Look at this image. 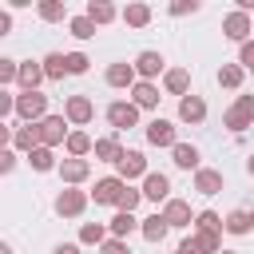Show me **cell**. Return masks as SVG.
<instances>
[{"mask_svg": "<svg viewBox=\"0 0 254 254\" xmlns=\"http://www.w3.org/2000/svg\"><path fill=\"white\" fill-rule=\"evenodd\" d=\"M254 119V95H242L230 111H226V127H234V131H242L246 123Z\"/></svg>", "mask_w": 254, "mask_h": 254, "instance_id": "6da1fadb", "label": "cell"}, {"mask_svg": "<svg viewBox=\"0 0 254 254\" xmlns=\"http://www.w3.org/2000/svg\"><path fill=\"white\" fill-rule=\"evenodd\" d=\"M44 107H48V99H44L40 91H24V95L16 99V111H20L24 119H36V115H44Z\"/></svg>", "mask_w": 254, "mask_h": 254, "instance_id": "7a4b0ae2", "label": "cell"}, {"mask_svg": "<svg viewBox=\"0 0 254 254\" xmlns=\"http://www.w3.org/2000/svg\"><path fill=\"white\" fill-rule=\"evenodd\" d=\"M147 139H151L155 147H175V127H171L167 119H155V123L147 127Z\"/></svg>", "mask_w": 254, "mask_h": 254, "instance_id": "3957f363", "label": "cell"}, {"mask_svg": "<svg viewBox=\"0 0 254 254\" xmlns=\"http://www.w3.org/2000/svg\"><path fill=\"white\" fill-rule=\"evenodd\" d=\"M218 250V234H198V238H187L179 254H214Z\"/></svg>", "mask_w": 254, "mask_h": 254, "instance_id": "277c9868", "label": "cell"}, {"mask_svg": "<svg viewBox=\"0 0 254 254\" xmlns=\"http://www.w3.org/2000/svg\"><path fill=\"white\" fill-rule=\"evenodd\" d=\"M107 119H111V127H131L135 123V107L131 103H111L107 107Z\"/></svg>", "mask_w": 254, "mask_h": 254, "instance_id": "5b68a950", "label": "cell"}, {"mask_svg": "<svg viewBox=\"0 0 254 254\" xmlns=\"http://www.w3.org/2000/svg\"><path fill=\"white\" fill-rule=\"evenodd\" d=\"M143 167H147V163H143V155H139V151H123V159H119V175H123V179L143 175Z\"/></svg>", "mask_w": 254, "mask_h": 254, "instance_id": "8992f818", "label": "cell"}, {"mask_svg": "<svg viewBox=\"0 0 254 254\" xmlns=\"http://www.w3.org/2000/svg\"><path fill=\"white\" fill-rule=\"evenodd\" d=\"M119 194H123V183H119V179L95 183V202H119Z\"/></svg>", "mask_w": 254, "mask_h": 254, "instance_id": "52a82bcc", "label": "cell"}, {"mask_svg": "<svg viewBox=\"0 0 254 254\" xmlns=\"http://www.w3.org/2000/svg\"><path fill=\"white\" fill-rule=\"evenodd\" d=\"M179 115H183L187 123H198V119L206 115V107H202V99H198V95H187V99H183V107H179Z\"/></svg>", "mask_w": 254, "mask_h": 254, "instance_id": "ba28073f", "label": "cell"}, {"mask_svg": "<svg viewBox=\"0 0 254 254\" xmlns=\"http://www.w3.org/2000/svg\"><path fill=\"white\" fill-rule=\"evenodd\" d=\"M167 190H171V183H167L163 175H147V183H143V194H147V198L159 202V198H167Z\"/></svg>", "mask_w": 254, "mask_h": 254, "instance_id": "9c48e42d", "label": "cell"}, {"mask_svg": "<svg viewBox=\"0 0 254 254\" xmlns=\"http://www.w3.org/2000/svg\"><path fill=\"white\" fill-rule=\"evenodd\" d=\"M56 210H60V214H79V210H83V194H79V190H64L60 202H56Z\"/></svg>", "mask_w": 254, "mask_h": 254, "instance_id": "30bf717a", "label": "cell"}, {"mask_svg": "<svg viewBox=\"0 0 254 254\" xmlns=\"http://www.w3.org/2000/svg\"><path fill=\"white\" fill-rule=\"evenodd\" d=\"M163 218H167L171 226H187V222H190V206L175 198V202H167V214H163Z\"/></svg>", "mask_w": 254, "mask_h": 254, "instance_id": "8fae6325", "label": "cell"}, {"mask_svg": "<svg viewBox=\"0 0 254 254\" xmlns=\"http://www.w3.org/2000/svg\"><path fill=\"white\" fill-rule=\"evenodd\" d=\"M67 115H71L75 123H87V119H91V103H87L83 95H71V99H67Z\"/></svg>", "mask_w": 254, "mask_h": 254, "instance_id": "7c38bea8", "label": "cell"}, {"mask_svg": "<svg viewBox=\"0 0 254 254\" xmlns=\"http://www.w3.org/2000/svg\"><path fill=\"white\" fill-rule=\"evenodd\" d=\"M40 139H44V143L64 139V119H56V115H52V119H44V123H40Z\"/></svg>", "mask_w": 254, "mask_h": 254, "instance_id": "4fadbf2b", "label": "cell"}, {"mask_svg": "<svg viewBox=\"0 0 254 254\" xmlns=\"http://www.w3.org/2000/svg\"><path fill=\"white\" fill-rule=\"evenodd\" d=\"M246 32H250V24H246V16H242V12L226 16V36H230V40H242Z\"/></svg>", "mask_w": 254, "mask_h": 254, "instance_id": "5bb4252c", "label": "cell"}, {"mask_svg": "<svg viewBox=\"0 0 254 254\" xmlns=\"http://www.w3.org/2000/svg\"><path fill=\"white\" fill-rule=\"evenodd\" d=\"M198 190H202V194L222 190V175H218V171H198Z\"/></svg>", "mask_w": 254, "mask_h": 254, "instance_id": "9a60e30c", "label": "cell"}, {"mask_svg": "<svg viewBox=\"0 0 254 254\" xmlns=\"http://www.w3.org/2000/svg\"><path fill=\"white\" fill-rule=\"evenodd\" d=\"M167 226H171V222H167L163 214H155V218H147V222H143V234H147L151 242H159V238L167 234Z\"/></svg>", "mask_w": 254, "mask_h": 254, "instance_id": "2e32d148", "label": "cell"}, {"mask_svg": "<svg viewBox=\"0 0 254 254\" xmlns=\"http://www.w3.org/2000/svg\"><path fill=\"white\" fill-rule=\"evenodd\" d=\"M135 67H139V71H143V75H155V71H159V67H163V56H159V52H143V56H139V64H135Z\"/></svg>", "mask_w": 254, "mask_h": 254, "instance_id": "e0dca14e", "label": "cell"}, {"mask_svg": "<svg viewBox=\"0 0 254 254\" xmlns=\"http://www.w3.org/2000/svg\"><path fill=\"white\" fill-rule=\"evenodd\" d=\"M111 16H115L111 4H95V0H91V8H87V20H91V24H107Z\"/></svg>", "mask_w": 254, "mask_h": 254, "instance_id": "ac0fdd59", "label": "cell"}, {"mask_svg": "<svg viewBox=\"0 0 254 254\" xmlns=\"http://www.w3.org/2000/svg\"><path fill=\"white\" fill-rule=\"evenodd\" d=\"M64 71H67V56H48V60H44V75L60 79Z\"/></svg>", "mask_w": 254, "mask_h": 254, "instance_id": "d6986e66", "label": "cell"}, {"mask_svg": "<svg viewBox=\"0 0 254 254\" xmlns=\"http://www.w3.org/2000/svg\"><path fill=\"white\" fill-rule=\"evenodd\" d=\"M131 64H115L111 71H107V83H115V87H123V83H131Z\"/></svg>", "mask_w": 254, "mask_h": 254, "instance_id": "ffe728a7", "label": "cell"}, {"mask_svg": "<svg viewBox=\"0 0 254 254\" xmlns=\"http://www.w3.org/2000/svg\"><path fill=\"white\" fill-rule=\"evenodd\" d=\"M135 103H139V107H155V103H159V91H155L151 83H139V87H135Z\"/></svg>", "mask_w": 254, "mask_h": 254, "instance_id": "44dd1931", "label": "cell"}, {"mask_svg": "<svg viewBox=\"0 0 254 254\" xmlns=\"http://www.w3.org/2000/svg\"><path fill=\"white\" fill-rule=\"evenodd\" d=\"M175 163H179V167H194V163H198V151L187 147V143H175Z\"/></svg>", "mask_w": 254, "mask_h": 254, "instance_id": "7402d4cb", "label": "cell"}, {"mask_svg": "<svg viewBox=\"0 0 254 254\" xmlns=\"http://www.w3.org/2000/svg\"><path fill=\"white\" fill-rule=\"evenodd\" d=\"M40 75H44V71H40L36 64H24V67H20V83H24L28 91H36V83H40Z\"/></svg>", "mask_w": 254, "mask_h": 254, "instance_id": "603a6c76", "label": "cell"}, {"mask_svg": "<svg viewBox=\"0 0 254 254\" xmlns=\"http://www.w3.org/2000/svg\"><path fill=\"white\" fill-rule=\"evenodd\" d=\"M95 155H99V159H115V163L123 159V151H119V143H115V139H103V143H95Z\"/></svg>", "mask_w": 254, "mask_h": 254, "instance_id": "cb8c5ba5", "label": "cell"}, {"mask_svg": "<svg viewBox=\"0 0 254 254\" xmlns=\"http://www.w3.org/2000/svg\"><path fill=\"white\" fill-rule=\"evenodd\" d=\"M226 230H230V234H246V230H250V214H242V210H234V214L226 218Z\"/></svg>", "mask_w": 254, "mask_h": 254, "instance_id": "d4e9b609", "label": "cell"}, {"mask_svg": "<svg viewBox=\"0 0 254 254\" xmlns=\"http://www.w3.org/2000/svg\"><path fill=\"white\" fill-rule=\"evenodd\" d=\"M83 175H87V163H83V159H67V163H64V179L75 183V179H83Z\"/></svg>", "mask_w": 254, "mask_h": 254, "instance_id": "484cf974", "label": "cell"}, {"mask_svg": "<svg viewBox=\"0 0 254 254\" xmlns=\"http://www.w3.org/2000/svg\"><path fill=\"white\" fill-rule=\"evenodd\" d=\"M111 230H115V234H131V230H135L131 210H119V214H115V222H111Z\"/></svg>", "mask_w": 254, "mask_h": 254, "instance_id": "4316f807", "label": "cell"}, {"mask_svg": "<svg viewBox=\"0 0 254 254\" xmlns=\"http://www.w3.org/2000/svg\"><path fill=\"white\" fill-rule=\"evenodd\" d=\"M198 226H202V234H218V226H222V222H218V214H214V210H202V214H198Z\"/></svg>", "mask_w": 254, "mask_h": 254, "instance_id": "83f0119b", "label": "cell"}, {"mask_svg": "<svg viewBox=\"0 0 254 254\" xmlns=\"http://www.w3.org/2000/svg\"><path fill=\"white\" fill-rule=\"evenodd\" d=\"M71 36H79V40H87V36H95V24L83 16V20H71Z\"/></svg>", "mask_w": 254, "mask_h": 254, "instance_id": "f1b7e54d", "label": "cell"}, {"mask_svg": "<svg viewBox=\"0 0 254 254\" xmlns=\"http://www.w3.org/2000/svg\"><path fill=\"white\" fill-rule=\"evenodd\" d=\"M40 16H44V20H60V16H64V4H56V0H44V4H40Z\"/></svg>", "mask_w": 254, "mask_h": 254, "instance_id": "f546056e", "label": "cell"}, {"mask_svg": "<svg viewBox=\"0 0 254 254\" xmlns=\"http://www.w3.org/2000/svg\"><path fill=\"white\" fill-rule=\"evenodd\" d=\"M87 147H91V143H87V135H79V131H75V135H67V151H71V155H83Z\"/></svg>", "mask_w": 254, "mask_h": 254, "instance_id": "4dcf8cb0", "label": "cell"}, {"mask_svg": "<svg viewBox=\"0 0 254 254\" xmlns=\"http://www.w3.org/2000/svg\"><path fill=\"white\" fill-rule=\"evenodd\" d=\"M127 20H131V24H147V20H151V12H147L143 4H131V8H127Z\"/></svg>", "mask_w": 254, "mask_h": 254, "instance_id": "1f68e13d", "label": "cell"}, {"mask_svg": "<svg viewBox=\"0 0 254 254\" xmlns=\"http://www.w3.org/2000/svg\"><path fill=\"white\" fill-rule=\"evenodd\" d=\"M67 71H71V75H79V71H87V56H79V52H71V56H67Z\"/></svg>", "mask_w": 254, "mask_h": 254, "instance_id": "d6a6232c", "label": "cell"}, {"mask_svg": "<svg viewBox=\"0 0 254 254\" xmlns=\"http://www.w3.org/2000/svg\"><path fill=\"white\" fill-rule=\"evenodd\" d=\"M238 79H242L238 67H222V71H218V83H226V87H238Z\"/></svg>", "mask_w": 254, "mask_h": 254, "instance_id": "836d02e7", "label": "cell"}, {"mask_svg": "<svg viewBox=\"0 0 254 254\" xmlns=\"http://www.w3.org/2000/svg\"><path fill=\"white\" fill-rule=\"evenodd\" d=\"M32 167H36V171H48V167H52V155H48L44 147H36V151H32Z\"/></svg>", "mask_w": 254, "mask_h": 254, "instance_id": "e575fe53", "label": "cell"}, {"mask_svg": "<svg viewBox=\"0 0 254 254\" xmlns=\"http://www.w3.org/2000/svg\"><path fill=\"white\" fill-rule=\"evenodd\" d=\"M167 87L171 91H187V71H171L167 75Z\"/></svg>", "mask_w": 254, "mask_h": 254, "instance_id": "d590c367", "label": "cell"}, {"mask_svg": "<svg viewBox=\"0 0 254 254\" xmlns=\"http://www.w3.org/2000/svg\"><path fill=\"white\" fill-rule=\"evenodd\" d=\"M135 202H139V190H131V187H123V194H119V206H123V210H131Z\"/></svg>", "mask_w": 254, "mask_h": 254, "instance_id": "8d00e7d4", "label": "cell"}, {"mask_svg": "<svg viewBox=\"0 0 254 254\" xmlns=\"http://www.w3.org/2000/svg\"><path fill=\"white\" fill-rule=\"evenodd\" d=\"M36 139H40V127H32V131H20V135H16V143H20V147H32Z\"/></svg>", "mask_w": 254, "mask_h": 254, "instance_id": "74e56055", "label": "cell"}, {"mask_svg": "<svg viewBox=\"0 0 254 254\" xmlns=\"http://www.w3.org/2000/svg\"><path fill=\"white\" fill-rule=\"evenodd\" d=\"M99 238H103V226H95V222L83 226V242H99Z\"/></svg>", "mask_w": 254, "mask_h": 254, "instance_id": "f35d334b", "label": "cell"}, {"mask_svg": "<svg viewBox=\"0 0 254 254\" xmlns=\"http://www.w3.org/2000/svg\"><path fill=\"white\" fill-rule=\"evenodd\" d=\"M12 75H20L16 64H12V60H0V79H12Z\"/></svg>", "mask_w": 254, "mask_h": 254, "instance_id": "ab89813d", "label": "cell"}, {"mask_svg": "<svg viewBox=\"0 0 254 254\" xmlns=\"http://www.w3.org/2000/svg\"><path fill=\"white\" fill-rule=\"evenodd\" d=\"M194 8H198V4H194V0H190V4H187V0H179V4H175V8H171V12H175V16H183V12H194Z\"/></svg>", "mask_w": 254, "mask_h": 254, "instance_id": "60d3db41", "label": "cell"}, {"mask_svg": "<svg viewBox=\"0 0 254 254\" xmlns=\"http://www.w3.org/2000/svg\"><path fill=\"white\" fill-rule=\"evenodd\" d=\"M242 64H250V67H254V44H242Z\"/></svg>", "mask_w": 254, "mask_h": 254, "instance_id": "b9f144b4", "label": "cell"}, {"mask_svg": "<svg viewBox=\"0 0 254 254\" xmlns=\"http://www.w3.org/2000/svg\"><path fill=\"white\" fill-rule=\"evenodd\" d=\"M103 254H127V250H123V242H107V246H103Z\"/></svg>", "mask_w": 254, "mask_h": 254, "instance_id": "7bdbcfd3", "label": "cell"}, {"mask_svg": "<svg viewBox=\"0 0 254 254\" xmlns=\"http://www.w3.org/2000/svg\"><path fill=\"white\" fill-rule=\"evenodd\" d=\"M56 254H79L75 246H56Z\"/></svg>", "mask_w": 254, "mask_h": 254, "instance_id": "ee69618b", "label": "cell"}, {"mask_svg": "<svg viewBox=\"0 0 254 254\" xmlns=\"http://www.w3.org/2000/svg\"><path fill=\"white\" fill-rule=\"evenodd\" d=\"M250 175H254V159H250Z\"/></svg>", "mask_w": 254, "mask_h": 254, "instance_id": "f6af8a7d", "label": "cell"}, {"mask_svg": "<svg viewBox=\"0 0 254 254\" xmlns=\"http://www.w3.org/2000/svg\"><path fill=\"white\" fill-rule=\"evenodd\" d=\"M250 222H254V214H250Z\"/></svg>", "mask_w": 254, "mask_h": 254, "instance_id": "bcb514c9", "label": "cell"}, {"mask_svg": "<svg viewBox=\"0 0 254 254\" xmlns=\"http://www.w3.org/2000/svg\"><path fill=\"white\" fill-rule=\"evenodd\" d=\"M222 254H226V250H222Z\"/></svg>", "mask_w": 254, "mask_h": 254, "instance_id": "7dc6e473", "label": "cell"}]
</instances>
